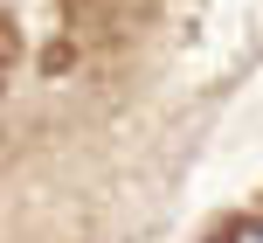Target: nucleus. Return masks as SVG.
I'll list each match as a JSON object with an SVG mask.
<instances>
[{
  "mask_svg": "<svg viewBox=\"0 0 263 243\" xmlns=\"http://www.w3.org/2000/svg\"><path fill=\"white\" fill-rule=\"evenodd\" d=\"M0 83H7V49H0Z\"/></svg>",
  "mask_w": 263,
  "mask_h": 243,
  "instance_id": "f257e3e1",
  "label": "nucleus"
}]
</instances>
